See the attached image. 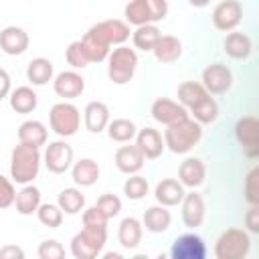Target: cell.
<instances>
[{
    "label": "cell",
    "instance_id": "cell-1",
    "mask_svg": "<svg viewBox=\"0 0 259 259\" xmlns=\"http://www.w3.org/2000/svg\"><path fill=\"white\" fill-rule=\"evenodd\" d=\"M40 150L28 144L18 142L10 152V178L16 184H30L40 170Z\"/></svg>",
    "mask_w": 259,
    "mask_h": 259
},
{
    "label": "cell",
    "instance_id": "cell-2",
    "mask_svg": "<svg viewBox=\"0 0 259 259\" xmlns=\"http://www.w3.org/2000/svg\"><path fill=\"white\" fill-rule=\"evenodd\" d=\"M164 146L172 152V154H188L202 138V125L198 121H194L190 115L166 125L164 130Z\"/></svg>",
    "mask_w": 259,
    "mask_h": 259
},
{
    "label": "cell",
    "instance_id": "cell-3",
    "mask_svg": "<svg viewBox=\"0 0 259 259\" xmlns=\"http://www.w3.org/2000/svg\"><path fill=\"white\" fill-rule=\"evenodd\" d=\"M107 77L115 85H125L134 79L138 69V53L125 45H117L107 55Z\"/></svg>",
    "mask_w": 259,
    "mask_h": 259
},
{
    "label": "cell",
    "instance_id": "cell-4",
    "mask_svg": "<svg viewBox=\"0 0 259 259\" xmlns=\"http://www.w3.org/2000/svg\"><path fill=\"white\" fill-rule=\"evenodd\" d=\"M168 14V0H130L123 8L125 22L130 26L156 24Z\"/></svg>",
    "mask_w": 259,
    "mask_h": 259
},
{
    "label": "cell",
    "instance_id": "cell-5",
    "mask_svg": "<svg viewBox=\"0 0 259 259\" xmlns=\"http://www.w3.org/2000/svg\"><path fill=\"white\" fill-rule=\"evenodd\" d=\"M107 241V227H83L71 239V255L75 259H95Z\"/></svg>",
    "mask_w": 259,
    "mask_h": 259
},
{
    "label": "cell",
    "instance_id": "cell-6",
    "mask_svg": "<svg viewBox=\"0 0 259 259\" xmlns=\"http://www.w3.org/2000/svg\"><path fill=\"white\" fill-rule=\"evenodd\" d=\"M251 251V235L245 229L231 227L223 231L214 243L217 259H243Z\"/></svg>",
    "mask_w": 259,
    "mask_h": 259
},
{
    "label": "cell",
    "instance_id": "cell-7",
    "mask_svg": "<svg viewBox=\"0 0 259 259\" xmlns=\"http://www.w3.org/2000/svg\"><path fill=\"white\" fill-rule=\"evenodd\" d=\"M49 125L59 138H71L81 125V111L69 101H59L49 111Z\"/></svg>",
    "mask_w": 259,
    "mask_h": 259
},
{
    "label": "cell",
    "instance_id": "cell-8",
    "mask_svg": "<svg viewBox=\"0 0 259 259\" xmlns=\"http://www.w3.org/2000/svg\"><path fill=\"white\" fill-rule=\"evenodd\" d=\"M87 34L91 38H95L101 47L109 49L111 47H117V45H123L130 36H132V28L125 20H119V18H107V20H101L97 24H93Z\"/></svg>",
    "mask_w": 259,
    "mask_h": 259
},
{
    "label": "cell",
    "instance_id": "cell-9",
    "mask_svg": "<svg viewBox=\"0 0 259 259\" xmlns=\"http://www.w3.org/2000/svg\"><path fill=\"white\" fill-rule=\"evenodd\" d=\"M235 140L239 142L243 154L251 160L259 156V121L255 115H243L235 123Z\"/></svg>",
    "mask_w": 259,
    "mask_h": 259
},
{
    "label": "cell",
    "instance_id": "cell-10",
    "mask_svg": "<svg viewBox=\"0 0 259 259\" xmlns=\"http://www.w3.org/2000/svg\"><path fill=\"white\" fill-rule=\"evenodd\" d=\"M212 26L221 32L235 30L243 20V4L239 0H221L212 8Z\"/></svg>",
    "mask_w": 259,
    "mask_h": 259
},
{
    "label": "cell",
    "instance_id": "cell-11",
    "mask_svg": "<svg viewBox=\"0 0 259 259\" xmlns=\"http://www.w3.org/2000/svg\"><path fill=\"white\" fill-rule=\"evenodd\" d=\"M42 162L49 172L53 174H65L73 166V148L65 140H55L47 146L42 154Z\"/></svg>",
    "mask_w": 259,
    "mask_h": 259
},
{
    "label": "cell",
    "instance_id": "cell-12",
    "mask_svg": "<svg viewBox=\"0 0 259 259\" xmlns=\"http://www.w3.org/2000/svg\"><path fill=\"white\" fill-rule=\"evenodd\" d=\"M204 89L210 95H223L233 87V73L225 63H210L202 69V81Z\"/></svg>",
    "mask_w": 259,
    "mask_h": 259
},
{
    "label": "cell",
    "instance_id": "cell-13",
    "mask_svg": "<svg viewBox=\"0 0 259 259\" xmlns=\"http://www.w3.org/2000/svg\"><path fill=\"white\" fill-rule=\"evenodd\" d=\"M168 255L172 259H204L206 257V245H204L200 235L184 233V235L174 239Z\"/></svg>",
    "mask_w": 259,
    "mask_h": 259
},
{
    "label": "cell",
    "instance_id": "cell-14",
    "mask_svg": "<svg viewBox=\"0 0 259 259\" xmlns=\"http://www.w3.org/2000/svg\"><path fill=\"white\" fill-rule=\"evenodd\" d=\"M180 217H182L184 227H188V229H198L204 223L206 204H204L202 194L196 192V188L186 192L184 198L180 200Z\"/></svg>",
    "mask_w": 259,
    "mask_h": 259
},
{
    "label": "cell",
    "instance_id": "cell-15",
    "mask_svg": "<svg viewBox=\"0 0 259 259\" xmlns=\"http://www.w3.org/2000/svg\"><path fill=\"white\" fill-rule=\"evenodd\" d=\"M53 89L59 97H63L65 101L67 99H77L83 95L85 91V79L81 73H77L75 69L71 71H63L59 75L53 77Z\"/></svg>",
    "mask_w": 259,
    "mask_h": 259
},
{
    "label": "cell",
    "instance_id": "cell-16",
    "mask_svg": "<svg viewBox=\"0 0 259 259\" xmlns=\"http://www.w3.org/2000/svg\"><path fill=\"white\" fill-rule=\"evenodd\" d=\"M150 113L162 125H170V123H176V121L188 117L186 107L182 103L170 99V97H158V99H154V103L150 107Z\"/></svg>",
    "mask_w": 259,
    "mask_h": 259
},
{
    "label": "cell",
    "instance_id": "cell-17",
    "mask_svg": "<svg viewBox=\"0 0 259 259\" xmlns=\"http://www.w3.org/2000/svg\"><path fill=\"white\" fill-rule=\"evenodd\" d=\"M136 146H138V150L144 154V158L146 160H156V158H160L162 156V152H164V138H162V134L158 132V130H154V127H142V130H138V134H136Z\"/></svg>",
    "mask_w": 259,
    "mask_h": 259
},
{
    "label": "cell",
    "instance_id": "cell-18",
    "mask_svg": "<svg viewBox=\"0 0 259 259\" xmlns=\"http://www.w3.org/2000/svg\"><path fill=\"white\" fill-rule=\"evenodd\" d=\"M113 162H115V168L121 172V174H138L144 164H146V158L144 154L138 150V146L130 144V146H119L115 150V156H113Z\"/></svg>",
    "mask_w": 259,
    "mask_h": 259
},
{
    "label": "cell",
    "instance_id": "cell-19",
    "mask_svg": "<svg viewBox=\"0 0 259 259\" xmlns=\"http://www.w3.org/2000/svg\"><path fill=\"white\" fill-rule=\"evenodd\" d=\"M30 45L28 32L20 26H6L0 30V49L10 55V57H18L22 53H26Z\"/></svg>",
    "mask_w": 259,
    "mask_h": 259
},
{
    "label": "cell",
    "instance_id": "cell-20",
    "mask_svg": "<svg viewBox=\"0 0 259 259\" xmlns=\"http://www.w3.org/2000/svg\"><path fill=\"white\" fill-rule=\"evenodd\" d=\"M178 180L184 188H198L206 180V166L200 158H186L178 168Z\"/></svg>",
    "mask_w": 259,
    "mask_h": 259
},
{
    "label": "cell",
    "instance_id": "cell-21",
    "mask_svg": "<svg viewBox=\"0 0 259 259\" xmlns=\"http://www.w3.org/2000/svg\"><path fill=\"white\" fill-rule=\"evenodd\" d=\"M184 194H186V190H184V186L180 184V180H176V178H162L158 184H156V188H154V198H156V202L158 204H164V206H178L180 204V200L184 198Z\"/></svg>",
    "mask_w": 259,
    "mask_h": 259
},
{
    "label": "cell",
    "instance_id": "cell-22",
    "mask_svg": "<svg viewBox=\"0 0 259 259\" xmlns=\"http://www.w3.org/2000/svg\"><path fill=\"white\" fill-rule=\"evenodd\" d=\"M172 225V214L168 210V206L164 204H154V206H148L144 217H142V227L148 231V233H166Z\"/></svg>",
    "mask_w": 259,
    "mask_h": 259
},
{
    "label": "cell",
    "instance_id": "cell-23",
    "mask_svg": "<svg viewBox=\"0 0 259 259\" xmlns=\"http://www.w3.org/2000/svg\"><path fill=\"white\" fill-rule=\"evenodd\" d=\"M182 51H184L182 49V40L178 36H174V34H160L158 42L152 49L156 61L158 63H164V65L178 61L182 57Z\"/></svg>",
    "mask_w": 259,
    "mask_h": 259
},
{
    "label": "cell",
    "instance_id": "cell-24",
    "mask_svg": "<svg viewBox=\"0 0 259 259\" xmlns=\"http://www.w3.org/2000/svg\"><path fill=\"white\" fill-rule=\"evenodd\" d=\"M83 121L91 134H101L109 123V107L103 101H89L83 109Z\"/></svg>",
    "mask_w": 259,
    "mask_h": 259
},
{
    "label": "cell",
    "instance_id": "cell-25",
    "mask_svg": "<svg viewBox=\"0 0 259 259\" xmlns=\"http://www.w3.org/2000/svg\"><path fill=\"white\" fill-rule=\"evenodd\" d=\"M99 174H101L99 164L93 158H81V160L73 162V166H71V178L81 188L93 186L99 180Z\"/></svg>",
    "mask_w": 259,
    "mask_h": 259
},
{
    "label": "cell",
    "instance_id": "cell-26",
    "mask_svg": "<svg viewBox=\"0 0 259 259\" xmlns=\"http://www.w3.org/2000/svg\"><path fill=\"white\" fill-rule=\"evenodd\" d=\"M176 95H178V103H182L186 107V111L196 109L206 97H210V93L198 81H184V83H180Z\"/></svg>",
    "mask_w": 259,
    "mask_h": 259
},
{
    "label": "cell",
    "instance_id": "cell-27",
    "mask_svg": "<svg viewBox=\"0 0 259 259\" xmlns=\"http://www.w3.org/2000/svg\"><path fill=\"white\" fill-rule=\"evenodd\" d=\"M223 51L231 57V59H237V61H243L251 55L253 51V40L249 34L245 32H237V30H231L225 40H223Z\"/></svg>",
    "mask_w": 259,
    "mask_h": 259
},
{
    "label": "cell",
    "instance_id": "cell-28",
    "mask_svg": "<svg viewBox=\"0 0 259 259\" xmlns=\"http://www.w3.org/2000/svg\"><path fill=\"white\" fill-rule=\"evenodd\" d=\"M142 235H144V227H142V221H138L136 217H125L121 219L119 223V229H117V241L123 249L132 251L136 249L140 243H142Z\"/></svg>",
    "mask_w": 259,
    "mask_h": 259
},
{
    "label": "cell",
    "instance_id": "cell-29",
    "mask_svg": "<svg viewBox=\"0 0 259 259\" xmlns=\"http://www.w3.org/2000/svg\"><path fill=\"white\" fill-rule=\"evenodd\" d=\"M47 140H49V132H47V125L42 121L26 119L18 125V142H22V144L40 148L47 144Z\"/></svg>",
    "mask_w": 259,
    "mask_h": 259
},
{
    "label": "cell",
    "instance_id": "cell-30",
    "mask_svg": "<svg viewBox=\"0 0 259 259\" xmlns=\"http://www.w3.org/2000/svg\"><path fill=\"white\" fill-rule=\"evenodd\" d=\"M8 101H10V107L16 113H32L36 109V105H38V95H36V91L32 87L20 85V87L10 91Z\"/></svg>",
    "mask_w": 259,
    "mask_h": 259
},
{
    "label": "cell",
    "instance_id": "cell-31",
    "mask_svg": "<svg viewBox=\"0 0 259 259\" xmlns=\"http://www.w3.org/2000/svg\"><path fill=\"white\" fill-rule=\"evenodd\" d=\"M53 77H55V65L45 57H36L26 65V79L30 81V85L42 87L49 81H53Z\"/></svg>",
    "mask_w": 259,
    "mask_h": 259
},
{
    "label": "cell",
    "instance_id": "cell-32",
    "mask_svg": "<svg viewBox=\"0 0 259 259\" xmlns=\"http://www.w3.org/2000/svg\"><path fill=\"white\" fill-rule=\"evenodd\" d=\"M14 204H16V212L22 214V217H28V214L36 212V208L40 206V190L32 182L22 184V188L16 192Z\"/></svg>",
    "mask_w": 259,
    "mask_h": 259
},
{
    "label": "cell",
    "instance_id": "cell-33",
    "mask_svg": "<svg viewBox=\"0 0 259 259\" xmlns=\"http://www.w3.org/2000/svg\"><path fill=\"white\" fill-rule=\"evenodd\" d=\"M107 136L109 140L117 142V144H127L136 138L138 134V127L132 119H125V117H117V119H109L107 123Z\"/></svg>",
    "mask_w": 259,
    "mask_h": 259
},
{
    "label": "cell",
    "instance_id": "cell-34",
    "mask_svg": "<svg viewBox=\"0 0 259 259\" xmlns=\"http://www.w3.org/2000/svg\"><path fill=\"white\" fill-rule=\"evenodd\" d=\"M160 28L156 24H142V26H136V30L132 32V40H134V47L144 51V53H152L154 45L158 42L160 38Z\"/></svg>",
    "mask_w": 259,
    "mask_h": 259
},
{
    "label": "cell",
    "instance_id": "cell-35",
    "mask_svg": "<svg viewBox=\"0 0 259 259\" xmlns=\"http://www.w3.org/2000/svg\"><path fill=\"white\" fill-rule=\"evenodd\" d=\"M57 204L65 214H77L85 208V194L79 188H63L57 196Z\"/></svg>",
    "mask_w": 259,
    "mask_h": 259
},
{
    "label": "cell",
    "instance_id": "cell-36",
    "mask_svg": "<svg viewBox=\"0 0 259 259\" xmlns=\"http://www.w3.org/2000/svg\"><path fill=\"white\" fill-rule=\"evenodd\" d=\"M188 115H190L194 121H198L200 125H204V123H212V121L219 117V103H217L214 97L210 95V97H206L196 109L188 111Z\"/></svg>",
    "mask_w": 259,
    "mask_h": 259
},
{
    "label": "cell",
    "instance_id": "cell-37",
    "mask_svg": "<svg viewBox=\"0 0 259 259\" xmlns=\"http://www.w3.org/2000/svg\"><path fill=\"white\" fill-rule=\"evenodd\" d=\"M36 217H38V221H40L45 227H49V229H57V227H61L65 212L61 210L59 204H53V202H40V206L36 208Z\"/></svg>",
    "mask_w": 259,
    "mask_h": 259
},
{
    "label": "cell",
    "instance_id": "cell-38",
    "mask_svg": "<svg viewBox=\"0 0 259 259\" xmlns=\"http://www.w3.org/2000/svg\"><path fill=\"white\" fill-rule=\"evenodd\" d=\"M150 190V184L140 174H130V178L123 182V194L130 200H142Z\"/></svg>",
    "mask_w": 259,
    "mask_h": 259
},
{
    "label": "cell",
    "instance_id": "cell-39",
    "mask_svg": "<svg viewBox=\"0 0 259 259\" xmlns=\"http://www.w3.org/2000/svg\"><path fill=\"white\" fill-rule=\"evenodd\" d=\"M65 59H67V63H69L73 69H85V67L91 63L81 40H73V42L65 49Z\"/></svg>",
    "mask_w": 259,
    "mask_h": 259
},
{
    "label": "cell",
    "instance_id": "cell-40",
    "mask_svg": "<svg viewBox=\"0 0 259 259\" xmlns=\"http://www.w3.org/2000/svg\"><path fill=\"white\" fill-rule=\"evenodd\" d=\"M95 206H97L107 219H113V217H117L119 210H121V198H119L117 194L105 192V194H101V196L97 198Z\"/></svg>",
    "mask_w": 259,
    "mask_h": 259
},
{
    "label": "cell",
    "instance_id": "cell-41",
    "mask_svg": "<svg viewBox=\"0 0 259 259\" xmlns=\"http://www.w3.org/2000/svg\"><path fill=\"white\" fill-rule=\"evenodd\" d=\"M245 198L249 204H259V168H251L247 178H245V186H243Z\"/></svg>",
    "mask_w": 259,
    "mask_h": 259
},
{
    "label": "cell",
    "instance_id": "cell-42",
    "mask_svg": "<svg viewBox=\"0 0 259 259\" xmlns=\"http://www.w3.org/2000/svg\"><path fill=\"white\" fill-rule=\"evenodd\" d=\"M38 257L40 259H63L65 257V247L57 239H47L38 245Z\"/></svg>",
    "mask_w": 259,
    "mask_h": 259
},
{
    "label": "cell",
    "instance_id": "cell-43",
    "mask_svg": "<svg viewBox=\"0 0 259 259\" xmlns=\"http://www.w3.org/2000/svg\"><path fill=\"white\" fill-rule=\"evenodd\" d=\"M14 198H16V188H14V182L6 176L0 174V210L8 208L14 204Z\"/></svg>",
    "mask_w": 259,
    "mask_h": 259
},
{
    "label": "cell",
    "instance_id": "cell-44",
    "mask_svg": "<svg viewBox=\"0 0 259 259\" xmlns=\"http://www.w3.org/2000/svg\"><path fill=\"white\" fill-rule=\"evenodd\" d=\"M107 217L93 204L83 210V227H107Z\"/></svg>",
    "mask_w": 259,
    "mask_h": 259
},
{
    "label": "cell",
    "instance_id": "cell-45",
    "mask_svg": "<svg viewBox=\"0 0 259 259\" xmlns=\"http://www.w3.org/2000/svg\"><path fill=\"white\" fill-rule=\"evenodd\" d=\"M245 231L249 235L259 233V206L257 204H251L249 210L245 212Z\"/></svg>",
    "mask_w": 259,
    "mask_h": 259
},
{
    "label": "cell",
    "instance_id": "cell-46",
    "mask_svg": "<svg viewBox=\"0 0 259 259\" xmlns=\"http://www.w3.org/2000/svg\"><path fill=\"white\" fill-rule=\"evenodd\" d=\"M24 257V251L16 245H4L0 249V259H22Z\"/></svg>",
    "mask_w": 259,
    "mask_h": 259
},
{
    "label": "cell",
    "instance_id": "cell-47",
    "mask_svg": "<svg viewBox=\"0 0 259 259\" xmlns=\"http://www.w3.org/2000/svg\"><path fill=\"white\" fill-rule=\"evenodd\" d=\"M10 91H12L10 75H8L4 69H0V101H2L4 97H8V95H10Z\"/></svg>",
    "mask_w": 259,
    "mask_h": 259
},
{
    "label": "cell",
    "instance_id": "cell-48",
    "mask_svg": "<svg viewBox=\"0 0 259 259\" xmlns=\"http://www.w3.org/2000/svg\"><path fill=\"white\" fill-rule=\"evenodd\" d=\"M188 4L194 6V8H204V6L210 4V0H188Z\"/></svg>",
    "mask_w": 259,
    "mask_h": 259
},
{
    "label": "cell",
    "instance_id": "cell-49",
    "mask_svg": "<svg viewBox=\"0 0 259 259\" xmlns=\"http://www.w3.org/2000/svg\"><path fill=\"white\" fill-rule=\"evenodd\" d=\"M103 257H105V259H121V255H119V253H105Z\"/></svg>",
    "mask_w": 259,
    "mask_h": 259
}]
</instances>
